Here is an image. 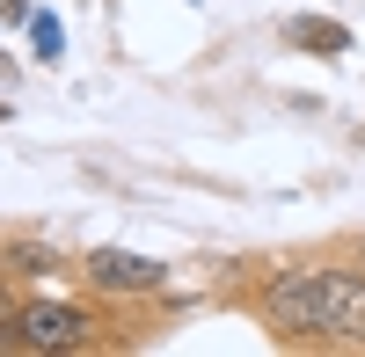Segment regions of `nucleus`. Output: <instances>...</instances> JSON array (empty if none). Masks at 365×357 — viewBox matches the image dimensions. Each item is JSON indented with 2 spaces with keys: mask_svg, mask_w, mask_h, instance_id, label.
<instances>
[{
  "mask_svg": "<svg viewBox=\"0 0 365 357\" xmlns=\"http://www.w3.org/2000/svg\"><path fill=\"white\" fill-rule=\"evenodd\" d=\"M358 262H365V241H358Z\"/></svg>",
  "mask_w": 365,
  "mask_h": 357,
  "instance_id": "obj_8",
  "label": "nucleus"
},
{
  "mask_svg": "<svg viewBox=\"0 0 365 357\" xmlns=\"http://www.w3.org/2000/svg\"><path fill=\"white\" fill-rule=\"evenodd\" d=\"M292 44L336 58V51H351V29H344V22H322V15H299V22H292Z\"/></svg>",
  "mask_w": 365,
  "mask_h": 357,
  "instance_id": "obj_4",
  "label": "nucleus"
},
{
  "mask_svg": "<svg viewBox=\"0 0 365 357\" xmlns=\"http://www.w3.org/2000/svg\"><path fill=\"white\" fill-rule=\"evenodd\" d=\"M88 284H96V292H154L161 262L132 255V248H88Z\"/></svg>",
  "mask_w": 365,
  "mask_h": 357,
  "instance_id": "obj_3",
  "label": "nucleus"
},
{
  "mask_svg": "<svg viewBox=\"0 0 365 357\" xmlns=\"http://www.w3.org/2000/svg\"><path fill=\"white\" fill-rule=\"evenodd\" d=\"M263 321L307 343H365V270H278Z\"/></svg>",
  "mask_w": 365,
  "mask_h": 357,
  "instance_id": "obj_1",
  "label": "nucleus"
},
{
  "mask_svg": "<svg viewBox=\"0 0 365 357\" xmlns=\"http://www.w3.org/2000/svg\"><path fill=\"white\" fill-rule=\"evenodd\" d=\"M0 270H8V277H44V270H51V248H37V241H8V248H0Z\"/></svg>",
  "mask_w": 365,
  "mask_h": 357,
  "instance_id": "obj_5",
  "label": "nucleus"
},
{
  "mask_svg": "<svg viewBox=\"0 0 365 357\" xmlns=\"http://www.w3.org/2000/svg\"><path fill=\"white\" fill-rule=\"evenodd\" d=\"M29 37H37V58H58V22H51V15L29 22Z\"/></svg>",
  "mask_w": 365,
  "mask_h": 357,
  "instance_id": "obj_6",
  "label": "nucleus"
},
{
  "mask_svg": "<svg viewBox=\"0 0 365 357\" xmlns=\"http://www.w3.org/2000/svg\"><path fill=\"white\" fill-rule=\"evenodd\" d=\"M96 336V314L73 307V299H29L15 314V343L22 350H81Z\"/></svg>",
  "mask_w": 365,
  "mask_h": 357,
  "instance_id": "obj_2",
  "label": "nucleus"
},
{
  "mask_svg": "<svg viewBox=\"0 0 365 357\" xmlns=\"http://www.w3.org/2000/svg\"><path fill=\"white\" fill-rule=\"evenodd\" d=\"M15 314H22V307L8 299V284H0V343H15Z\"/></svg>",
  "mask_w": 365,
  "mask_h": 357,
  "instance_id": "obj_7",
  "label": "nucleus"
}]
</instances>
